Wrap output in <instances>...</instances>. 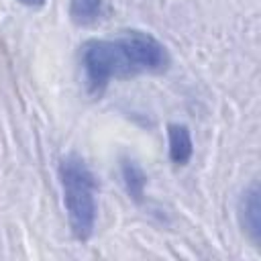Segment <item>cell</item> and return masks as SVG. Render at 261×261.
<instances>
[{
	"mask_svg": "<svg viewBox=\"0 0 261 261\" xmlns=\"http://www.w3.org/2000/svg\"><path fill=\"white\" fill-rule=\"evenodd\" d=\"M169 63L165 45L143 31H122L112 39H92L82 47L86 88L92 96H100L112 80L161 73Z\"/></svg>",
	"mask_w": 261,
	"mask_h": 261,
	"instance_id": "6da1fadb",
	"label": "cell"
},
{
	"mask_svg": "<svg viewBox=\"0 0 261 261\" xmlns=\"http://www.w3.org/2000/svg\"><path fill=\"white\" fill-rule=\"evenodd\" d=\"M63 204L69 218V228L77 241H88L96 226V192L98 179L88 163L77 155H65L57 165Z\"/></svg>",
	"mask_w": 261,
	"mask_h": 261,
	"instance_id": "7a4b0ae2",
	"label": "cell"
},
{
	"mask_svg": "<svg viewBox=\"0 0 261 261\" xmlns=\"http://www.w3.org/2000/svg\"><path fill=\"white\" fill-rule=\"evenodd\" d=\"M261 192H259V184L251 181L239 196L237 202V218L239 224L243 228V232L247 234V239L259 247L261 243V200H259Z\"/></svg>",
	"mask_w": 261,
	"mask_h": 261,
	"instance_id": "3957f363",
	"label": "cell"
},
{
	"mask_svg": "<svg viewBox=\"0 0 261 261\" xmlns=\"http://www.w3.org/2000/svg\"><path fill=\"white\" fill-rule=\"evenodd\" d=\"M167 139H169V159L175 165H186L194 153V141L190 128L186 124H169Z\"/></svg>",
	"mask_w": 261,
	"mask_h": 261,
	"instance_id": "277c9868",
	"label": "cell"
},
{
	"mask_svg": "<svg viewBox=\"0 0 261 261\" xmlns=\"http://www.w3.org/2000/svg\"><path fill=\"white\" fill-rule=\"evenodd\" d=\"M120 177H122L128 198H133L135 202H143L145 188H147V175H145L143 167L133 159H122L120 161Z\"/></svg>",
	"mask_w": 261,
	"mask_h": 261,
	"instance_id": "5b68a950",
	"label": "cell"
},
{
	"mask_svg": "<svg viewBox=\"0 0 261 261\" xmlns=\"http://www.w3.org/2000/svg\"><path fill=\"white\" fill-rule=\"evenodd\" d=\"M104 10V0H69V18L77 27L98 22Z\"/></svg>",
	"mask_w": 261,
	"mask_h": 261,
	"instance_id": "8992f818",
	"label": "cell"
},
{
	"mask_svg": "<svg viewBox=\"0 0 261 261\" xmlns=\"http://www.w3.org/2000/svg\"><path fill=\"white\" fill-rule=\"evenodd\" d=\"M20 4H24V6H29V8H41L47 0H18Z\"/></svg>",
	"mask_w": 261,
	"mask_h": 261,
	"instance_id": "52a82bcc",
	"label": "cell"
}]
</instances>
